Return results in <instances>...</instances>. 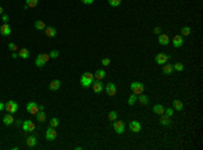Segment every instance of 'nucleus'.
<instances>
[{
	"instance_id": "1",
	"label": "nucleus",
	"mask_w": 203,
	"mask_h": 150,
	"mask_svg": "<svg viewBox=\"0 0 203 150\" xmlns=\"http://www.w3.org/2000/svg\"><path fill=\"white\" fill-rule=\"evenodd\" d=\"M94 81H95V76L92 74V73H89V72L83 73V74H81V77H80V84H81V87H84V88L91 87Z\"/></svg>"
},
{
	"instance_id": "2",
	"label": "nucleus",
	"mask_w": 203,
	"mask_h": 150,
	"mask_svg": "<svg viewBox=\"0 0 203 150\" xmlns=\"http://www.w3.org/2000/svg\"><path fill=\"white\" fill-rule=\"evenodd\" d=\"M144 84L141 83V81H133V83L130 84V89H131V92L134 93V95H141V93H144Z\"/></svg>"
},
{
	"instance_id": "3",
	"label": "nucleus",
	"mask_w": 203,
	"mask_h": 150,
	"mask_svg": "<svg viewBox=\"0 0 203 150\" xmlns=\"http://www.w3.org/2000/svg\"><path fill=\"white\" fill-rule=\"evenodd\" d=\"M49 60H50L49 54H45V53H42V54H38V56H37V58H35V65H37L38 68L45 66Z\"/></svg>"
},
{
	"instance_id": "4",
	"label": "nucleus",
	"mask_w": 203,
	"mask_h": 150,
	"mask_svg": "<svg viewBox=\"0 0 203 150\" xmlns=\"http://www.w3.org/2000/svg\"><path fill=\"white\" fill-rule=\"evenodd\" d=\"M169 60H171V56L167 54V53H158V54H156V57H154V61H156L158 65H164V64H167Z\"/></svg>"
},
{
	"instance_id": "5",
	"label": "nucleus",
	"mask_w": 203,
	"mask_h": 150,
	"mask_svg": "<svg viewBox=\"0 0 203 150\" xmlns=\"http://www.w3.org/2000/svg\"><path fill=\"white\" fill-rule=\"evenodd\" d=\"M18 108H19V106H18V103H16L15 100H8L7 103H5V111L8 112V114H15L16 111H18Z\"/></svg>"
},
{
	"instance_id": "6",
	"label": "nucleus",
	"mask_w": 203,
	"mask_h": 150,
	"mask_svg": "<svg viewBox=\"0 0 203 150\" xmlns=\"http://www.w3.org/2000/svg\"><path fill=\"white\" fill-rule=\"evenodd\" d=\"M112 127H114L116 134L120 135L125 133V122H122V120H114L112 122Z\"/></svg>"
},
{
	"instance_id": "7",
	"label": "nucleus",
	"mask_w": 203,
	"mask_h": 150,
	"mask_svg": "<svg viewBox=\"0 0 203 150\" xmlns=\"http://www.w3.org/2000/svg\"><path fill=\"white\" fill-rule=\"evenodd\" d=\"M26 110H27V112H29V114H31V115H37V114H38V111H39V108H38V104H37L34 100L27 103Z\"/></svg>"
},
{
	"instance_id": "8",
	"label": "nucleus",
	"mask_w": 203,
	"mask_h": 150,
	"mask_svg": "<svg viewBox=\"0 0 203 150\" xmlns=\"http://www.w3.org/2000/svg\"><path fill=\"white\" fill-rule=\"evenodd\" d=\"M22 129H23V131H26V133H33L34 130H35V124L33 123L31 120H23V123H22Z\"/></svg>"
},
{
	"instance_id": "9",
	"label": "nucleus",
	"mask_w": 203,
	"mask_h": 150,
	"mask_svg": "<svg viewBox=\"0 0 203 150\" xmlns=\"http://www.w3.org/2000/svg\"><path fill=\"white\" fill-rule=\"evenodd\" d=\"M45 138H46L47 141L56 139V138H57V131H56V129H54V127H49V129L46 130V133H45Z\"/></svg>"
},
{
	"instance_id": "10",
	"label": "nucleus",
	"mask_w": 203,
	"mask_h": 150,
	"mask_svg": "<svg viewBox=\"0 0 203 150\" xmlns=\"http://www.w3.org/2000/svg\"><path fill=\"white\" fill-rule=\"evenodd\" d=\"M11 33H12V29L8 23H3L1 26H0V34L3 37H8L11 35Z\"/></svg>"
},
{
	"instance_id": "11",
	"label": "nucleus",
	"mask_w": 203,
	"mask_h": 150,
	"mask_svg": "<svg viewBox=\"0 0 203 150\" xmlns=\"http://www.w3.org/2000/svg\"><path fill=\"white\" fill-rule=\"evenodd\" d=\"M129 127H130V130L133 131V133H140L141 129H142V126H141V123L138 122V120H130V123H129Z\"/></svg>"
},
{
	"instance_id": "12",
	"label": "nucleus",
	"mask_w": 203,
	"mask_h": 150,
	"mask_svg": "<svg viewBox=\"0 0 203 150\" xmlns=\"http://www.w3.org/2000/svg\"><path fill=\"white\" fill-rule=\"evenodd\" d=\"M104 91H106L107 95H110V96H115V93H116V85H115L114 83H108L104 87Z\"/></svg>"
},
{
	"instance_id": "13",
	"label": "nucleus",
	"mask_w": 203,
	"mask_h": 150,
	"mask_svg": "<svg viewBox=\"0 0 203 150\" xmlns=\"http://www.w3.org/2000/svg\"><path fill=\"white\" fill-rule=\"evenodd\" d=\"M92 88H94L95 93L102 92V91L104 89V85H103V83H102V80H96V81H94V83H92Z\"/></svg>"
},
{
	"instance_id": "14",
	"label": "nucleus",
	"mask_w": 203,
	"mask_h": 150,
	"mask_svg": "<svg viewBox=\"0 0 203 150\" xmlns=\"http://www.w3.org/2000/svg\"><path fill=\"white\" fill-rule=\"evenodd\" d=\"M172 43H173V47H182L183 43H184V38H183V35H175L173 37V41H172Z\"/></svg>"
},
{
	"instance_id": "15",
	"label": "nucleus",
	"mask_w": 203,
	"mask_h": 150,
	"mask_svg": "<svg viewBox=\"0 0 203 150\" xmlns=\"http://www.w3.org/2000/svg\"><path fill=\"white\" fill-rule=\"evenodd\" d=\"M169 42H171V39H169V37L167 35V34H160L158 35V43L160 45H162V46H167V45H169Z\"/></svg>"
},
{
	"instance_id": "16",
	"label": "nucleus",
	"mask_w": 203,
	"mask_h": 150,
	"mask_svg": "<svg viewBox=\"0 0 203 150\" xmlns=\"http://www.w3.org/2000/svg\"><path fill=\"white\" fill-rule=\"evenodd\" d=\"M45 34H46L49 38H54V37L57 35V30H56L53 26H46V29H45Z\"/></svg>"
},
{
	"instance_id": "17",
	"label": "nucleus",
	"mask_w": 203,
	"mask_h": 150,
	"mask_svg": "<svg viewBox=\"0 0 203 150\" xmlns=\"http://www.w3.org/2000/svg\"><path fill=\"white\" fill-rule=\"evenodd\" d=\"M60 88H61V81L60 80H53L49 84V89L50 91H58Z\"/></svg>"
},
{
	"instance_id": "18",
	"label": "nucleus",
	"mask_w": 203,
	"mask_h": 150,
	"mask_svg": "<svg viewBox=\"0 0 203 150\" xmlns=\"http://www.w3.org/2000/svg\"><path fill=\"white\" fill-rule=\"evenodd\" d=\"M172 106H173V110H176V111H183V110H184V104H183V102L179 100V99H175Z\"/></svg>"
},
{
	"instance_id": "19",
	"label": "nucleus",
	"mask_w": 203,
	"mask_h": 150,
	"mask_svg": "<svg viewBox=\"0 0 203 150\" xmlns=\"http://www.w3.org/2000/svg\"><path fill=\"white\" fill-rule=\"evenodd\" d=\"M18 56H19L21 58H23V60H27V58L30 57V50L26 49V47H22L21 50L18 52Z\"/></svg>"
},
{
	"instance_id": "20",
	"label": "nucleus",
	"mask_w": 203,
	"mask_h": 150,
	"mask_svg": "<svg viewBox=\"0 0 203 150\" xmlns=\"http://www.w3.org/2000/svg\"><path fill=\"white\" fill-rule=\"evenodd\" d=\"M162 73L164 74H172L173 73V65L172 64H164L162 65Z\"/></svg>"
},
{
	"instance_id": "21",
	"label": "nucleus",
	"mask_w": 203,
	"mask_h": 150,
	"mask_svg": "<svg viewBox=\"0 0 203 150\" xmlns=\"http://www.w3.org/2000/svg\"><path fill=\"white\" fill-rule=\"evenodd\" d=\"M15 120H14V116H12V114H7L3 116V123L5 124V126H11V124L14 123Z\"/></svg>"
},
{
	"instance_id": "22",
	"label": "nucleus",
	"mask_w": 203,
	"mask_h": 150,
	"mask_svg": "<svg viewBox=\"0 0 203 150\" xmlns=\"http://www.w3.org/2000/svg\"><path fill=\"white\" fill-rule=\"evenodd\" d=\"M137 102H140L142 106H148L149 104V98L146 95H144V93H141V95L137 96Z\"/></svg>"
},
{
	"instance_id": "23",
	"label": "nucleus",
	"mask_w": 203,
	"mask_h": 150,
	"mask_svg": "<svg viewBox=\"0 0 203 150\" xmlns=\"http://www.w3.org/2000/svg\"><path fill=\"white\" fill-rule=\"evenodd\" d=\"M153 112L156 115H162L164 114V110H165V107L162 106V104H156V106H153Z\"/></svg>"
},
{
	"instance_id": "24",
	"label": "nucleus",
	"mask_w": 203,
	"mask_h": 150,
	"mask_svg": "<svg viewBox=\"0 0 203 150\" xmlns=\"http://www.w3.org/2000/svg\"><path fill=\"white\" fill-rule=\"evenodd\" d=\"M94 76L96 80H103V78L106 77V70H104V69H98V70L95 72Z\"/></svg>"
},
{
	"instance_id": "25",
	"label": "nucleus",
	"mask_w": 203,
	"mask_h": 150,
	"mask_svg": "<svg viewBox=\"0 0 203 150\" xmlns=\"http://www.w3.org/2000/svg\"><path fill=\"white\" fill-rule=\"evenodd\" d=\"M160 124L161 126H169L171 124V116H167V115H161V119H160Z\"/></svg>"
},
{
	"instance_id": "26",
	"label": "nucleus",
	"mask_w": 203,
	"mask_h": 150,
	"mask_svg": "<svg viewBox=\"0 0 203 150\" xmlns=\"http://www.w3.org/2000/svg\"><path fill=\"white\" fill-rule=\"evenodd\" d=\"M34 29L35 30H45L46 29V25L43 21H35L34 22Z\"/></svg>"
},
{
	"instance_id": "27",
	"label": "nucleus",
	"mask_w": 203,
	"mask_h": 150,
	"mask_svg": "<svg viewBox=\"0 0 203 150\" xmlns=\"http://www.w3.org/2000/svg\"><path fill=\"white\" fill-rule=\"evenodd\" d=\"M26 143H27V146H29V147H34V146L37 145V138L34 137V135H30V137L27 138Z\"/></svg>"
},
{
	"instance_id": "28",
	"label": "nucleus",
	"mask_w": 203,
	"mask_h": 150,
	"mask_svg": "<svg viewBox=\"0 0 203 150\" xmlns=\"http://www.w3.org/2000/svg\"><path fill=\"white\" fill-rule=\"evenodd\" d=\"M35 118H37V120H38L39 123H43V122L46 120V114H45L43 111H38V114L35 115Z\"/></svg>"
},
{
	"instance_id": "29",
	"label": "nucleus",
	"mask_w": 203,
	"mask_h": 150,
	"mask_svg": "<svg viewBox=\"0 0 203 150\" xmlns=\"http://www.w3.org/2000/svg\"><path fill=\"white\" fill-rule=\"evenodd\" d=\"M173 70H176V72H183V70H184V65H183L182 62H176V64H173Z\"/></svg>"
},
{
	"instance_id": "30",
	"label": "nucleus",
	"mask_w": 203,
	"mask_h": 150,
	"mask_svg": "<svg viewBox=\"0 0 203 150\" xmlns=\"http://www.w3.org/2000/svg\"><path fill=\"white\" fill-rule=\"evenodd\" d=\"M137 103V95H134V93H131L130 98L127 99V104L129 106H134V104Z\"/></svg>"
},
{
	"instance_id": "31",
	"label": "nucleus",
	"mask_w": 203,
	"mask_h": 150,
	"mask_svg": "<svg viewBox=\"0 0 203 150\" xmlns=\"http://www.w3.org/2000/svg\"><path fill=\"white\" fill-rule=\"evenodd\" d=\"M118 119V112L116 111H110L108 112V120H111V122H114V120Z\"/></svg>"
},
{
	"instance_id": "32",
	"label": "nucleus",
	"mask_w": 203,
	"mask_h": 150,
	"mask_svg": "<svg viewBox=\"0 0 203 150\" xmlns=\"http://www.w3.org/2000/svg\"><path fill=\"white\" fill-rule=\"evenodd\" d=\"M190 34H191V29H190L188 26H183L182 27V35L183 37H188Z\"/></svg>"
},
{
	"instance_id": "33",
	"label": "nucleus",
	"mask_w": 203,
	"mask_h": 150,
	"mask_svg": "<svg viewBox=\"0 0 203 150\" xmlns=\"http://www.w3.org/2000/svg\"><path fill=\"white\" fill-rule=\"evenodd\" d=\"M26 4L29 5V8H34L38 5V0H26Z\"/></svg>"
},
{
	"instance_id": "34",
	"label": "nucleus",
	"mask_w": 203,
	"mask_h": 150,
	"mask_svg": "<svg viewBox=\"0 0 203 150\" xmlns=\"http://www.w3.org/2000/svg\"><path fill=\"white\" fill-rule=\"evenodd\" d=\"M120 3H122V0H108V4L111 7H118V5H120Z\"/></svg>"
},
{
	"instance_id": "35",
	"label": "nucleus",
	"mask_w": 203,
	"mask_h": 150,
	"mask_svg": "<svg viewBox=\"0 0 203 150\" xmlns=\"http://www.w3.org/2000/svg\"><path fill=\"white\" fill-rule=\"evenodd\" d=\"M58 124H60V120L57 119V118H53L52 120H50V127H58Z\"/></svg>"
},
{
	"instance_id": "36",
	"label": "nucleus",
	"mask_w": 203,
	"mask_h": 150,
	"mask_svg": "<svg viewBox=\"0 0 203 150\" xmlns=\"http://www.w3.org/2000/svg\"><path fill=\"white\" fill-rule=\"evenodd\" d=\"M60 56V52L58 50H52V52L49 53V57L50 58H57Z\"/></svg>"
},
{
	"instance_id": "37",
	"label": "nucleus",
	"mask_w": 203,
	"mask_h": 150,
	"mask_svg": "<svg viewBox=\"0 0 203 150\" xmlns=\"http://www.w3.org/2000/svg\"><path fill=\"white\" fill-rule=\"evenodd\" d=\"M8 50H11V52H16V50H18V46H16V43H14V42L8 43Z\"/></svg>"
},
{
	"instance_id": "38",
	"label": "nucleus",
	"mask_w": 203,
	"mask_h": 150,
	"mask_svg": "<svg viewBox=\"0 0 203 150\" xmlns=\"http://www.w3.org/2000/svg\"><path fill=\"white\" fill-rule=\"evenodd\" d=\"M164 115H167V116H172V115H173V108H165L164 110Z\"/></svg>"
},
{
	"instance_id": "39",
	"label": "nucleus",
	"mask_w": 203,
	"mask_h": 150,
	"mask_svg": "<svg viewBox=\"0 0 203 150\" xmlns=\"http://www.w3.org/2000/svg\"><path fill=\"white\" fill-rule=\"evenodd\" d=\"M110 64H111V60H110V58H103V60H102V65H103V66H108Z\"/></svg>"
},
{
	"instance_id": "40",
	"label": "nucleus",
	"mask_w": 203,
	"mask_h": 150,
	"mask_svg": "<svg viewBox=\"0 0 203 150\" xmlns=\"http://www.w3.org/2000/svg\"><path fill=\"white\" fill-rule=\"evenodd\" d=\"M153 31H154V34L160 35V34L162 33V29H161V27H154V29H153Z\"/></svg>"
},
{
	"instance_id": "41",
	"label": "nucleus",
	"mask_w": 203,
	"mask_h": 150,
	"mask_svg": "<svg viewBox=\"0 0 203 150\" xmlns=\"http://www.w3.org/2000/svg\"><path fill=\"white\" fill-rule=\"evenodd\" d=\"M94 1L95 0H81V3L85 5H91V4H94Z\"/></svg>"
},
{
	"instance_id": "42",
	"label": "nucleus",
	"mask_w": 203,
	"mask_h": 150,
	"mask_svg": "<svg viewBox=\"0 0 203 150\" xmlns=\"http://www.w3.org/2000/svg\"><path fill=\"white\" fill-rule=\"evenodd\" d=\"M8 19H10V16H8V15H5V14H3V15H1V21L4 22V23H7V22H8Z\"/></svg>"
},
{
	"instance_id": "43",
	"label": "nucleus",
	"mask_w": 203,
	"mask_h": 150,
	"mask_svg": "<svg viewBox=\"0 0 203 150\" xmlns=\"http://www.w3.org/2000/svg\"><path fill=\"white\" fill-rule=\"evenodd\" d=\"M4 110H5V103L0 102V112H1V111H4Z\"/></svg>"
},
{
	"instance_id": "44",
	"label": "nucleus",
	"mask_w": 203,
	"mask_h": 150,
	"mask_svg": "<svg viewBox=\"0 0 203 150\" xmlns=\"http://www.w3.org/2000/svg\"><path fill=\"white\" fill-rule=\"evenodd\" d=\"M19 56H18V53L16 52H12V58H18Z\"/></svg>"
},
{
	"instance_id": "45",
	"label": "nucleus",
	"mask_w": 203,
	"mask_h": 150,
	"mask_svg": "<svg viewBox=\"0 0 203 150\" xmlns=\"http://www.w3.org/2000/svg\"><path fill=\"white\" fill-rule=\"evenodd\" d=\"M15 123H16V124H18V126H22V123H23V122H22V120H16Z\"/></svg>"
},
{
	"instance_id": "46",
	"label": "nucleus",
	"mask_w": 203,
	"mask_h": 150,
	"mask_svg": "<svg viewBox=\"0 0 203 150\" xmlns=\"http://www.w3.org/2000/svg\"><path fill=\"white\" fill-rule=\"evenodd\" d=\"M38 108H39V111H43V108H45V107H43V106H38Z\"/></svg>"
},
{
	"instance_id": "47",
	"label": "nucleus",
	"mask_w": 203,
	"mask_h": 150,
	"mask_svg": "<svg viewBox=\"0 0 203 150\" xmlns=\"http://www.w3.org/2000/svg\"><path fill=\"white\" fill-rule=\"evenodd\" d=\"M3 12H4V11H3V7L0 5V15H3Z\"/></svg>"
}]
</instances>
